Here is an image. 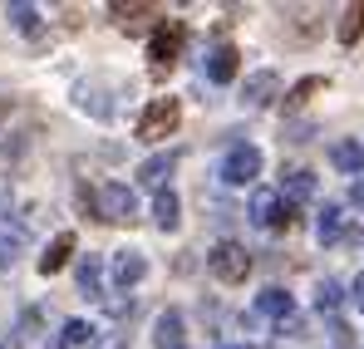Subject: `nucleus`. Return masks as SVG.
I'll return each instance as SVG.
<instances>
[{"label":"nucleus","instance_id":"2eb2a0df","mask_svg":"<svg viewBox=\"0 0 364 349\" xmlns=\"http://www.w3.org/2000/svg\"><path fill=\"white\" fill-rule=\"evenodd\" d=\"M330 163H335L340 173H364V143L360 138H340V143L330 148Z\"/></svg>","mask_w":364,"mask_h":349},{"label":"nucleus","instance_id":"1a4fd4ad","mask_svg":"<svg viewBox=\"0 0 364 349\" xmlns=\"http://www.w3.org/2000/svg\"><path fill=\"white\" fill-rule=\"evenodd\" d=\"M173 173H178V153H173V148H168V153H153L148 163H138V182H143V187H158V192H163V182Z\"/></svg>","mask_w":364,"mask_h":349},{"label":"nucleus","instance_id":"4be33fe9","mask_svg":"<svg viewBox=\"0 0 364 349\" xmlns=\"http://www.w3.org/2000/svg\"><path fill=\"white\" fill-rule=\"evenodd\" d=\"M10 25H15L20 35H35V30H40V10H35V5H10Z\"/></svg>","mask_w":364,"mask_h":349},{"label":"nucleus","instance_id":"f03ea898","mask_svg":"<svg viewBox=\"0 0 364 349\" xmlns=\"http://www.w3.org/2000/svg\"><path fill=\"white\" fill-rule=\"evenodd\" d=\"M207 271L222 286H242L246 276H251V256H246V246H237V241H217L207 251Z\"/></svg>","mask_w":364,"mask_h":349},{"label":"nucleus","instance_id":"7ed1b4c3","mask_svg":"<svg viewBox=\"0 0 364 349\" xmlns=\"http://www.w3.org/2000/svg\"><path fill=\"white\" fill-rule=\"evenodd\" d=\"M178 123H182L178 99H153V104L143 109V118H138V138H143V143H158V138L178 133Z\"/></svg>","mask_w":364,"mask_h":349},{"label":"nucleus","instance_id":"aec40b11","mask_svg":"<svg viewBox=\"0 0 364 349\" xmlns=\"http://www.w3.org/2000/svg\"><path fill=\"white\" fill-rule=\"evenodd\" d=\"M74 99H79V109H84V114H94V118H109V114H114L94 84H79V89H74Z\"/></svg>","mask_w":364,"mask_h":349},{"label":"nucleus","instance_id":"393cba45","mask_svg":"<svg viewBox=\"0 0 364 349\" xmlns=\"http://www.w3.org/2000/svg\"><path fill=\"white\" fill-rule=\"evenodd\" d=\"M109 15L119 25H133V15H153V5H109Z\"/></svg>","mask_w":364,"mask_h":349},{"label":"nucleus","instance_id":"a878e982","mask_svg":"<svg viewBox=\"0 0 364 349\" xmlns=\"http://www.w3.org/2000/svg\"><path fill=\"white\" fill-rule=\"evenodd\" d=\"M89 349H128V335H123V330H104V335H94Z\"/></svg>","mask_w":364,"mask_h":349},{"label":"nucleus","instance_id":"a211bd4d","mask_svg":"<svg viewBox=\"0 0 364 349\" xmlns=\"http://www.w3.org/2000/svg\"><path fill=\"white\" fill-rule=\"evenodd\" d=\"M315 236H320L325 246H330V241H340V236H345V212H340V207H325V212H320V222H315Z\"/></svg>","mask_w":364,"mask_h":349},{"label":"nucleus","instance_id":"412c9836","mask_svg":"<svg viewBox=\"0 0 364 349\" xmlns=\"http://www.w3.org/2000/svg\"><path fill=\"white\" fill-rule=\"evenodd\" d=\"M360 35H364V5H350L340 20V45H355Z\"/></svg>","mask_w":364,"mask_h":349},{"label":"nucleus","instance_id":"9d476101","mask_svg":"<svg viewBox=\"0 0 364 349\" xmlns=\"http://www.w3.org/2000/svg\"><path fill=\"white\" fill-rule=\"evenodd\" d=\"M237 50H232V45H217V50H212V55L202 59V69H207V79H212V84H232V79H237Z\"/></svg>","mask_w":364,"mask_h":349},{"label":"nucleus","instance_id":"f3484780","mask_svg":"<svg viewBox=\"0 0 364 349\" xmlns=\"http://www.w3.org/2000/svg\"><path fill=\"white\" fill-rule=\"evenodd\" d=\"M281 197L296 207V202H305V197H315V173H305V168H296V173H286V187H281Z\"/></svg>","mask_w":364,"mask_h":349},{"label":"nucleus","instance_id":"dca6fc26","mask_svg":"<svg viewBox=\"0 0 364 349\" xmlns=\"http://www.w3.org/2000/svg\"><path fill=\"white\" fill-rule=\"evenodd\" d=\"M79 291L89 300H104V256H84L79 261Z\"/></svg>","mask_w":364,"mask_h":349},{"label":"nucleus","instance_id":"ddd939ff","mask_svg":"<svg viewBox=\"0 0 364 349\" xmlns=\"http://www.w3.org/2000/svg\"><path fill=\"white\" fill-rule=\"evenodd\" d=\"M153 222H158L163 232H178V222H182V202H178V192H173V187H163V192L153 197Z\"/></svg>","mask_w":364,"mask_h":349},{"label":"nucleus","instance_id":"b1692460","mask_svg":"<svg viewBox=\"0 0 364 349\" xmlns=\"http://www.w3.org/2000/svg\"><path fill=\"white\" fill-rule=\"evenodd\" d=\"M315 89H325V79H301V84H296V89H291V94H286V104H291V109H296V104H305V99H310V94H315Z\"/></svg>","mask_w":364,"mask_h":349},{"label":"nucleus","instance_id":"4468645a","mask_svg":"<svg viewBox=\"0 0 364 349\" xmlns=\"http://www.w3.org/2000/svg\"><path fill=\"white\" fill-rule=\"evenodd\" d=\"M256 310H261V315H271L276 325H286V320H296V305H291V295H286V291H276V286H271V291H261V295H256Z\"/></svg>","mask_w":364,"mask_h":349},{"label":"nucleus","instance_id":"0eeeda50","mask_svg":"<svg viewBox=\"0 0 364 349\" xmlns=\"http://www.w3.org/2000/svg\"><path fill=\"white\" fill-rule=\"evenodd\" d=\"M276 94H281V74H276V69H256V74L246 79V89H242V104L246 109H266Z\"/></svg>","mask_w":364,"mask_h":349},{"label":"nucleus","instance_id":"cd10ccee","mask_svg":"<svg viewBox=\"0 0 364 349\" xmlns=\"http://www.w3.org/2000/svg\"><path fill=\"white\" fill-rule=\"evenodd\" d=\"M355 300H360V310H364V271H360V281H355Z\"/></svg>","mask_w":364,"mask_h":349},{"label":"nucleus","instance_id":"5701e85b","mask_svg":"<svg viewBox=\"0 0 364 349\" xmlns=\"http://www.w3.org/2000/svg\"><path fill=\"white\" fill-rule=\"evenodd\" d=\"M340 300H345L340 281H320V291H315V305H320V310H340Z\"/></svg>","mask_w":364,"mask_h":349},{"label":"nucleus","instance_id":"39448f33","mask_svg":"<svg viewBox=\"0 0 364 349\" xmlns=\"http://www.w3.org/2000/svg\"><path fill=\"white\" fill-rule=\"evenodd\" d=\"M256 177H261V153H256L251 143L227 148V158H222V182H227V187H246V182H256Z\"/></svg>","mask_w":364,"mask_h":349},{"label":"nucleus","instance_id":"f257e3e1","mask_svg":"<svg viewBox=\"0 0 364 349\" xmlns=\"http://www.w3.org/2000/svg\"><path fill=\"white\" fill-rule=\"evenodd\" d=\"M84 207H89L99 222H114V227H123V222L138 217V197H133V187H123V182H104L94 197L84 192Z\"/></svg>","mask_w":364,"mask_h":349},{"label":"nucleus","instance_id":"20e7f679","mask_svg":"<svg viewBox=\"0 0 364 349\" xmlns=\"http://www.w3.org/2000/svg\"><path fill=\"white\" fill-rule=\"evenodd\" d=\"M251 222H256V227H291V222H296V207H291L281 192L256 187V192H251Z\"/></svg>","mask_w":364,"mask_h":349},{"label":"nucleus","instance_id":"f8f14e48","mask_svg":"<svg viewBox=\"0 0 364 349\" xmlns=\"http://www.w3.org/2000/svg\"><path fill=\"white\" fill-rule=\"evenodd\" d=\"M69 256H74V232H60L50 246H45V256H40V276H55L69 266Z\"/></svg>","mask_w":364,"mask_h":349},{"label":"nucleus","instance_id":"6ab92c4d","mask_svg":"<svg viewBox=\"0 0 364 349\" xmlns=\"http://www.w3.org/2000/svg\"><path fill=\"white\" fill-rule=\"evenodd\" d=\"M89 349L94 345V330H89V325H84V320H69V325H64L60 330V340H55V349Z\"/></svg>","mask_w":364,"mask_h":349},{"label":"nucleus","instance_id":"9b49d317","mask_svg":"<svg viewBox=\"0 0 364 349\" xmlns=\"http://www.w3.org/2000/svg\"><path fill=\"white\" fill-rule=\"evenodd\" d=\"M143 276H148V256H143V251H119V256H114V281H119L123 291L138 286Z\"/></svg>","mask_w":364,"mask_h":349},{"label":"nucleus","instance_id":"6e6552de","mask_svg":"<svg viewBox=\"0 0 364 349\" xmlns=\"http://www.w3.org/2000/svg\"><path fill=\"white\" fill-rule=\"evenodd\" d=\"M153 349H187V325H182V310H163L153 320Z\"/></svg>","mask_w":364,"mask_h":349},{"label":"nucleus","instance_id":"bb28decb","mask_svg":"<svg viewBox=\"0 0 364 349\" xmlns=\"http://www.w3.org/2000/svg\"><path fill=\"white\" fill-rule=\"evenodd\" d=\"M350 197H355V207H364V177H355V187H350Z\"/></svg>","mask_w":364,"mask_h":349},{"label":"nucleus","instance_id":"423d86ee","mask_svg":"<svg viewBox=\"0 0 364 349\" xmlns=\"http://www.w3.org/2000/svg\"><path fill=\"white\" fill-rule=\"evenodd\" d=\"M182 30L178 20H163L153 35H148V59L158 64V69H168V64H178V55H182Z\"/></svg>","mask_w":364,"mask_h":349},{"label":"nucleus","instance_id":"c85d7f7f","mask_svg":"<svg viewBox=\"0 0 364 349\" xmlns=\"http://www.w3.org/2000/svg\"><path fill=\"white\" fill-rule=\"evenodd\" d=\"M227 349H246V345H227Z\"/></svg>","mask_w":364,"mask_h":349}]
</instances>
